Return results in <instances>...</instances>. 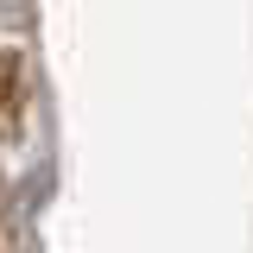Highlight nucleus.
Masks as SVG:
<instances>
[]
</instances>
